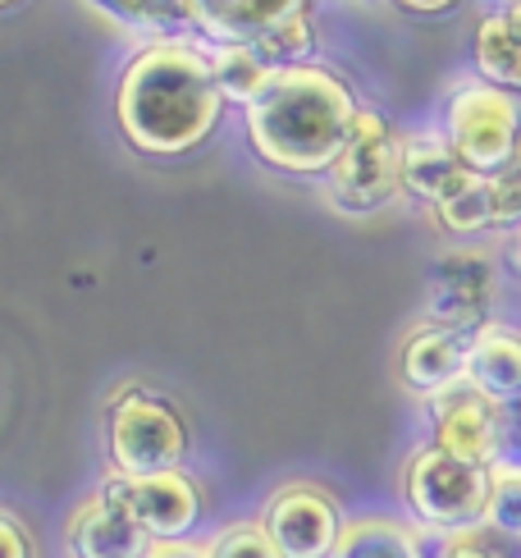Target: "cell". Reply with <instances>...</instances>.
<instances>
[{
  "label": "cell",
  "mask_w": 521,
  "mask_h": 558,
  "mask_svg": "<svg viewBox=\"0 0 521 558\" xmlns=\"http://www.w3.org/2000/svg\"><path fill=\"white\" fill-rule=\"evenodd\" d=\"M225 92L210 51L197 41L165 37L124 64L114 87V120L124 143L142 156H187L220 129Z\"/></svg>",
  "instance_id": "6da1fadb"
},
{
  "label": "cell",
  "mask_w": 521,
  "mask_h": 558,
  "mask_svg": "<svg viewBox=\"0 0 521 558\" xmlns=\"http://www.w3.org/2000/svg\"><path fill=\"white\" fill-rule=\"evenodd\" d=\"M358 97L320 64L275 69L266 92L247 106V143L270 170L329 174L358 124Z\"/></svg>",
  "instance_id": "7a4b0ae2"
},
{
  "label": "cell",
  "mask_w": 521,
  "mask_h": 558,
  "mask_svg": "<svg viewBox=\"0 0 521 558\" xmlns=\"http://www.w3.org/2000/svg\"><path fill=\"white\" fill-rule=\"evenodd\" d=\"M402 499H408L412 518L435 531V536H462V531H481L489 522L494 499V468H476L435 445L412 453L408 472H402Z\"/></svg>",
  "instance_id": "3957f363"
},
{
  "label": "cell",
  "mask_w": 521,
  "mask_h": 558,
  "mask_svg": "<svg viewBox=\"0 0 521 558\" xmlns=\"http://www.w3.org/2000/svg\"><path fill=\"white\" fill-rule=\"evenodd\" d=\"M444 133L462 166L481 179H494L517 166L521 151V97L485 78H467L448 92Z\"/></svg>",
  "instance_id": "277c9868"
},
{
  "label": "cell",
  "mask_w": 521,
  "mask_h": 558,
  "mask_svg": "<svg viewBox=\"0 0 521 558\" xmlns=\"http://www.w3.org/2000/svg\"><path fill=\"white\" fill-rule=\"evenodd\" d=\"M325 179L329 202L348 216H371L389 206L402 193V133L389 124V114L362 106L343 156Z\"/></svg>",
  "instance_id": "5b68a950"
},
{
  "label": "cell",
  "mask_w": 521,
  "mask_h": 558,
  "mask_svg": "<svg viewBox=\"0 0 521 558\" xmlns=\"http://www.w3.org/2000/svg\"><path fill=\"white\" fill-rule=\"evenodd\" d=\"M187 458V426L183 416L156 399V393L129 389L110 408V468L114 476H160L183 472Z\"/></svg>",
  "instance_id": "8992f818"
},
{
  "label": "cell",
  "mask_w": 521,
  "mask_h": 558,
  "mask_svg": "<svg viewBox=\"0 0 521 558\" xmlns=\"http://www.w3.org/2000/svg\"><path fill=\"white\" fill-rule=\"evenodd\" d=\"M101 495L120 504L156 545H183L202 522V490L183 472H160L137 481L110 472L101 481Z\"/></svg>",
  "instance_id": "52a82bcc"
},
{
  "label": "cell",
  "mask_w": 521,
  "mask_h": 558,
  "mask_svg": "<svg viewBox=\"0 0 521 558\" xmlns=\"http://www.w3.org/2000/svg\"><path fill=\"white\" fill-rule=\"evenodd\" d=\"M431 445L476 468L504 462V408L467 380L431 399Z\"/></svg>",
  "instance_id": "ba28073f"
},
{
  "label": "cell",
  "mask_w": 521,
  "mask_h": 558,
  "mask_svg": "<svg viewBox=\"0 0 521 558\" xmlns=\"http://www.w3.org/2000/svg\"><path fill=\"white\" fill-rule=\"evenodd\" d=\"M260 526L275 541L279 558H335L348 522L339 504L316 485H283L260 513Z\"/></svg>",
  "instance_id": "9c48e42d"
},
{
  "label": "cell",
  "mask_w": 521,
  "mask_h": 558,
  "mask_svg": "<svg viewBox=\"0 0 521 558\" xmlns=\"http://www.w3.org/2000/svg\"><path fill=\"white\" fill-rule=\"evenodd\" d=\"M489 312V262L476 252H448L431 270V325L476 335Z\"/></svg>",
  "instance_id": "30bf717a"
},
{
  "label": "cell",
  "mask_w": 521,
  "mask_h": 558,
  "mask_svg": "<svg viewBox=\"0 0 521 558\" xmlns=\"http://www.w3.org/2000/svg\"><path fill=\"white\" fill-rule=\"evenodd\" d=\"M187 28L210 46H252L275 23L306 14V0H183Z\"/></svg>",
  "instance_id": "8fae6325"
},
{
  "label": "cell",
  "mask_w": 521,
  "mask_h": 558,
  "mask_svg": "<svg viewBox=\"0 0 521 558\" xmlns=\"http://www.w3.org/2000/svg\"><path fill=\"white\" fill-rule=\"evenodd\" d=\"M64 541L74 558H152L156 549L147 531L101 490L74 508V518L64 526Z\"/></svg>",
  "instance_id": "7c38bea8"
},
{
  "label": "cell",
  "mask_w": 521,
  "mask_h": 558,
  "mask_svg": "<svg viewBox=\"0 0 521 558\" xmlns=\"http://www.w3.org/2000/svg\"><path fill=\"white\" fill-rule=\"evenodd\" d=\"M467 348H471V335H458L448 325H421L402 343V357H398L402 385L421 393V399H439L444 389L467 380Z\"/></svg>",
  "instance_id": "4fadbf2b"
},
{
  "label": "cell",
  "mask_w": 521,
  "mask_h": 558,
  "mask_svg": "<svg viewBox=\"0 0 521 558\" xmlns=\"http://www.w3.org/2000/svg\"><path fill=\"white\" fill-rule=\"evenodd\" d=\"M467 385L499 408L521 403V330L499 320L481 325L467 348Z\"/></svg>",
  "instance_id": "5bb4252c"
},
{
  "label": "cell",
  "mask_w": 521,
  "mask_h": 558,
  "mask_svg": "<svg viewBox=\"0 0 521 558\" xmlns=\"http://www.w3.org/2000/svg\"><path fill=\"white\" fill-rule=\"evenodd\" d=\"M471 170L462 166V156L448 143V133H412L402 137V193L425 202L435 211L444 197H453Z\"/></svg>",
  "instance_id": "9a60e30c"
},
{
  "label": "cell",
  "mask_w": 521,
  "mask_h": 558,
  "mask_svg": "<svg viewBox=\"0 0 521 558\" xmlns=\"http://www.w3.org/2000/svg\"><path fill=\"white\" fill-rule=\"evenodd\" d=\"M471 69H476V78L521 97V33L499 5L481 14L476 33H471Z\"/></svg>",
  "instance_id": "2e32d148"
},
{
  "label": "cell",
  "mask_w": 521,
  "mask_h": 558,
  "mask_svg": "<svg viewBox=\"0 0 521 558\" xmlns=\"http://www.w3.org/2000/svg\"><path fill=\"white\" fill-rule=\"evenodd\" d=\"M335 558H425V549L408 526L385 518H358L343 526Z\"/></svg>",
  "instance_id": "e0dca14e"
},
{
  "label": "cell",
  "mask_w": 521,
  "mask_h": 558,
  "mask_svg": "<svg viewBox=\"0 0 521 558\" xmlns=\"http://www.w3.org/2000/svg\"><path fill=\"white\" fill-rule=\"evenodd\" d=\"M210 64H216V78H220L225 101L243 106V110L275 78V69L266 64V56H260L256 46H210Z\"/></svg>",
  "instance_id": "ac0fdd59"
},
{
  "label": "cell",
  "mask_w": 521,
  "mask_h": 558,
  "mask_svg": "<svg viewBox=\"0 0 521 558\" xmlns=\"http://www.w3.org/2000/svg\"><path fill=\"white\" fill-rule=\"evenodd\" d=\"M83 5L114 19V23H124V28H133V33H152L160 41L187 28L183 0H83Z\"/></svg>",
  "instance_id": "d6986e66"
},
{
  "label": "cell",
  "mask_w": 521,
  "mask_h": 558,
  "mask_svg": "<svg viewBox=\"0 0 521 558\" xmlns=\"http://www.w3.org/2000/svg\"><path fill=\"white\" fill-rule=\"evenodd\" d=\"M435 220L448 234H481V229H494V183L471 174L453 197H444L435 206Z\"/></svg>",
  "instance_id": "ffe728a7"
},
{
  "label": "cell",
  "mask_w": 521,
  "mask_h": 558,
  "mask_svg": "<svg viewBox=\"0 0 521 558\" xmlns=\"http://www.w3.org/2000/svg\"><path fill=\"white\" fill-rule=\"evenodd\" d=\"M260 56H266L270 69H298V64H312V51H316V23L312 14H293L275 23L266 37L252 41Z\"/></svg>",
  "instance_id": "44dd1931"
},
{
  "label": "cell",
  "mask_w": 521,
  "mask_h": 558,
  "mask_svg": "<svg viewBox=\"0 0 521 558\" xmlns=\"http://www.w3.org/2000/svg\"><path fill=\"white\" fill-rule=\"evenodd\" d=\"M210 558H279L275 541L266 536V526L260 522H233L225 526L216 541L206 545Z\"/></svg>",
  "instance_id": "7402d4cb"
},
{
  "label": "cell",
  "mask_w": 521,
  "mask_h": 558,
  "mask_svg": "<svg viewBox=\"0 0 521 558\" xmlns=\"http://www.w3.org/2000/svg\"><path fill=\"white\" fill-rule=\"evenodd\" d=\"M485 526L521 541V472L494 468V499H489V522Z\"/></svg>",
  "instance_id": "603a6c76"
},
{
  "label": "cell",
  "mask_w": 521,
  "mask_h": 558,
  "mask_svg": "<svg viewBox=\"0 0 521 558\" xmlns=\"http://www.w3.org/2000/svg\"><path fill=\"white\" fill-rule=\"evenodd\" d=\"M431 558H504V554L489 545V526H481V531H462V536H439Z\"/></svg>",
  "instance_id": "cb8c5ba5"
},
{
  "label": "cell",
  "mask_w": 521,
  "mask_h": 558,
  "mask_svg": "<svg viewBox=\"0 0 521 558\" xmlns=\"http://www.w3.org/2000/svg\"><path fill=\"white\" fill-rule=\"evenodd\" d=\"M0 558H33V536L10 508H0Z\"/></svg>",
  "instance_id": "d4e9b609"
},
{
  "label": "cell",
  "mask_w": 521,
  "mask_h": 558,
  "mask_svg": "<svg viewBox=\"0 0 521 558\" xmlns=\"http://www.w3.org/2000/svg\"><path fill=\"white\" fill-rule=\"evenodd\" d=\"M499 468L521 472V403L504 408V462Z\"/></svg>",
  "instance_id": "484cf974"
},
{
  "label": "cell",
  "mask_w": 521,
  "mask_h": 558,
  "mask_svg": "<svg viewBox=\"0 0 521 558\" xmlns=\"http://www.w3.org/2000/svg\"><path fill=\"white\" fill-rule=\"evenodd\" d=\"M398 10H408V14H425V19H435V14H448L458 5V0H393Z\"/></svg>",
  "instance_id": "4316f807"
},
{
  "label": "cell",
  "mask_w": 521,
  "mask_h": 558,
  "mask_svg": "<svg viewBox=\"0 0 521 558\" xmlns=\"http://www.w3.org/2000/svg\"><path fill=\"white\" fill-rule=\"evenodd\" d=\"M152 558H210V554H206L202 545H187V541H183V545H156Z\"/></svg>",
  "instance_id": "83f0119b"
},
{
  "label": "cell",
  "mask_w": 521,
  "mask_h": 558,
  "mask_svg": "<svg viewBox=\"0 0 521 558\" xmlns=\"http://www.w3.org/2000/svg\"><path fill=\"white\" fill-rule=\"evenodd\" d=\"M508 266H512V275H521V225L508 234Z\"/></svg>",
  "instance_id": "f1b7e54d"
},
{
  "label": "cell",
  "mask_w": 521,
  "mask_h": 558,
  "mask_svg": "<svg viewBox=\"0 0 521 558\" xmlns=\"http://www.w3.org/2000/svg\"><path fill=\"white\" fill-rule=\"evenodd\" d=\"M504 14H508V23H512V28L521 33V0H504V5H499Z\"/></svg>",
  "instance_id": "f546056e"
},
{
  "label": "cell",
  "mask_w": 521,
  "mask_h": 558,
  "mask_svg": "<svg viewBox=\"0 0 521 558\" xmlns=\"http://www.w3.org/2000/svg\"><path fill=\"white\" fill-rule=\"evenodd\" d=\"M10 5H19V0H0V10H10Z\"/></svg>",
  "instance_id": "4dcf8cb0"
},
{
  "label": "cell",
  "mask_w": 521,
  "mask_h": 558,
  "mask_svg": "<svg viewBox=\"0 0 521 558\" xmlns=\"http://www.w3.org/2000/svg\"><path fill=\"white\" fill-rule=\"evenodd\" d=\"M517 166H521V151H517Z\"/></svg>",
  "instance_id": "1f68e13d"
}]
</instances>
